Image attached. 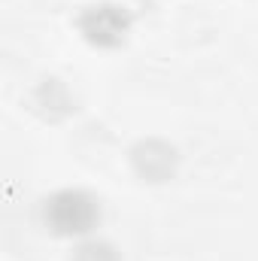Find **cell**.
I'll list each match as a JSON object with an SVG mask.
<instances>
[{
	"instance_id": "1",
	"label": "cell",
	"mask_w": 258,
	"mask_h": 261,
	"mask_svg": "<svg viewBox=\"0 0 258 261\" xmlns=\"http://www.w3.org/2000/svg\"><path fill=\"white\" fill-rule=\"evenodd\" d=\"M43 219L49 231L61 237L91 234L100 222V200L85 189H61L43 200Z\"/></svg>"
},
{
	"instance_id": "2",
	"label": "cell",
	"mask_w": 258,
	"mask_h": 261,
	"mask_svg": "<svg viewBox=\"0 0 258 261\" xmlns=\"http://www.w3.org/2000/svg\"><path fill=\"white\" fill-rule=\"evenodd\" d=\"M76 24L88 43L110 49V46L125 43L131 31V12L119 3H91L79 12Z\"/></svg>"
},
{
	"instance_id": "4",
	"label": "cell",
	"mask_w": 258,
	"mask_h": 261,
	"mask_svg": "<svg viewBox=\"0 0 258 261\" xmlns=\"http://www.w3.org/2000/svg\"><path fill=\"white\" fill-rule=\"evenodd\" d=\"M73 261H122L119 249L107 240H85L76 246L73 252Z\"/></svg>"
},
{
	"instance_id": "3",
	"label": "cell",
	"mask_w": 258,
	"mask_h": 261,
	"mask_svg": "<svg viewBox=\"0 0 258 261\" xmlns=\"http://www.w3.org/2000/svg\"><path fill=\"white\" fill-rule=\"evenodd\" d=\"M176 161H179L176 149H173L170 143H164V140H140V143L131 149V164H134V170H137L143 179H149V182H164V179H170L173 170H176Z\"/></svg>"
}]
</instances>
